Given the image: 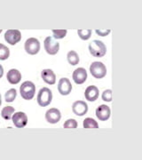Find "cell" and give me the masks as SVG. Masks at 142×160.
Wrapping results in <instances>:
<instances>
[{"label": "cell", "mask_w": 142, "mask_h": 160, "mask_svg": "<svg viewBox=\"0 0 142 160\" xmlns=\"http://www.w3.org/2000/svg\"><path fill=\"white\" fill-rule=\"evenodd\" d=\"M72 110L76 116H85L88 112V105L84 101H76L72 105Z\"/></svg>", "instance_id": "cell-11"}, {"label": "cell", "mask_w": 142, "mask_h": 160, "mask_svg": "<svg viewBox=\"0 0 142 160\" xmlns=\"http://www.w3.org/2000/svg\"><path fill=\"white\" fill-rule=\"evenodd\" d=\"M44 47L46 52L50 55H55L60 50V44L51 37H47L44 41Z\"/></svg>", "instance_id": "cell-6"}, {"label": "cell", "mask_w": 142, "mask_h": 160, "mask_svg": "<svg viewBox=\"0 0 142 160\" xmlns=\"http://www.w3.org/2000/svg\"><path fill=\"white\" fill-rule=\"evenodd\" d=\"M77 34H78L79 38L82 40H88L91 38V29H87V30L78 29V30H77Z\"/></svg>", "instance_id": "cell-23"}, {"label": "cell", "mask_w": 142, "mask_h": 160, "mask_svg": "<svg viewBox=\"0 0 142 160\" xmlns=\"http://www.w3.org/2000/svg\"><path fill=\"white\" fill-rule=\"evenodd\" d=\"M5 40L9 45L14 46L22 40V33L18 29H9L5 33Z\"/></svg>", "instance_id": "cell-7"}, {"label": "cell", "mask_w": 142, "mask_h": 160, "mask_svg": "<svg viewBox=\"0 0 142 160\" xmlns=\"http://www.w3.org/2000/svg\"><path fill=\"white\" fill-rule=\"evenodd\" d=\"M58 91L61 95H68L72 91V85L67 78H61L58 83Z\"/></svg>", "instance_id": "cell-9"}, {"label": "cell", "mask_w": 142, "mask_h": 160, "mask_svg": "<svg viewBox=\"0 0 142 160\" xmlns=\"http://www.w3.org/2000/svg\"><path fill=\"white\" fill-rule=\"evenodd\" d=\"M24 49L30 55L37 54L40 51V42L36 38H29L25 41Z\"/></svg>", "instance_id": "cell-5"}, {"label": "cell", "mask_w": 142, "mask_h": 160, "mask_svg": "<svg viewBox=\"0 0 142 160\" xmlns=\"http://www.w3.org/2000/svg\"><path fill=\"white\" fill-rule=\"evenodd\" d=\"M83 126H84V128H86V129H91V128L97 129V128H99V124L97 123L96 120H94L93 118H87L84 120Z\"/></svg>", "instance_id": "cell-19"}, {"label": "cell", "mask_w": 142, "mask_h": 160, "mask_svg": "<svg viewBox=\"0 0 142 160\" xmlns=\"http://www.w3.org/2000/svg\"><path fill=\"white\" fill-rule=\"evenodd\" d=\"M16 96H17V91L14 88H12L6 92L5 100L6 102H12L15 100Z\"/></svg>", "instance_id": "cell-21"}, {"label": "cell", "mask_w": 142, "mask_h": 160, "mask_svg": "<svg viewBox=\"0 0 142 160\" xmlns=\"http://www.w3.org/2000/svg\"><path fill=\"white\" fill-rule=\"evenodd\" d=\"M6 78L10 84L16 85L18 83H20V81L22 80V73L18 69H12L7 72Z\"/></svg>", "instance_id": "cell-16"}, {"label": "cell", "mask_w": 142, "mask_h": 160, "mask_svg": "<svg viewBox=\"0 0 142 160\" xmlns=\"http://www.w3.org/2000/svg\"><path fill=\"white\" fill-rule=\"evenodd\" d=\"M37 101L38 105L41 106V107L48 106L51 102V101H52V92L47 87L41 88L38 91V93H37Z\"/></svg>", "instance_id": "cell-3"}, {"label": "cell", "mask_w": 142, "mask_h": 160, "mask_svg": "<svg viewBox=\"0 0 142 160\" xmlns=\"http://www.w3.org/2000/svg\"><path fill=\"white\" fill-rule=\"evenodd\" d=\"M20 93L22 99L30 101L34 98L36 94V86L31 81H25L20 87Z\"/></svg>", "instance_id": "cell-2"}, {"label": "cell", "mask_w": 142, "mask_h": 160, "mask_svg": "<svg viewBox=\"0 0 142 160\" xmlns=\"http://www.w3.org/2000/svg\"><path fill=\"white\" fill-rule=\"evenodd\" d=\"M72 78L76 85H82L87 79V72L84 68H78L73 72Z\"/></svg>", "instance_id": "cell-13"}, {"label": "cell", "mask_w": 142, "mask_h": 160, "mask_svg": "<svg viewBox=\"0 0 142 160\" xmlns=\"http://www.w3.org/2000/svg\"><path fill=\"white\" fill-rule=\"evenodd\" d=\"M101 99L104 102H112V91L110 89L105 90L101 94Z\"/></svg>", "instance_id": "cell-25"}, {"label": "cell", "mask_w": 142, "mask_h": 160, "mask_svg": "<svg viewBox=\"0 0 142 160\" xmlns=\"http://www.w3.org/2000/svg\"><path fill=\"white\" fill-rule=\"evenodd\" d=\"M1 104H2V100H1V94H0V106H1Z\"/></svg>", "instance_id": "cell-28"}, {"label": "cell", "mask_w": 142, "mask_h": 160, "mask_svg": "<svg viewBox=\"0 0 142 160\" xmlns=\"http://www.w3.org/2000/svg\"><path fill=\"white\" fill-rule=\"evenodd\" d=\"M12 123L15 127L17 128H23L27 126L28 124V116L25 114L24 112L22 111H18L15 112L12 117Z\"/></svg>", "instance_id": "cell-8"}, {"label": "cell", "mask_w": 142, "mask_h": 160, "mask_svg": "<svg viewBox=\"0 0 142 160\" xmlns=\"http://www.w3.org/2000/svg\"><path fill=\"white\" fill-rule=\"evenodd\" d=\"M3 75H4V68H3L2 65L0 64V78L3 77Z\"/></svg>", "instance_id": "cell-27"}, {"label": "cell", "mask_w": 142, "mask_h": 160, "mask_svg": "<svg viewBox=\"0 0 142 160\" xmlns=\"http://www.w3.org/2000/svg\"><path fill=\"white\" fill-rule=\"evenodd\" d=\"M14 110H15V109L13 107H12V106H6V107H5L4 109H2L1 116H2V118L4 119L10 120L12 119V115L14 113Z\"/></svg>", "instance_id": "cell-18"}, {"label": "cell", "mask_w": 142, "mask_h": 160, "mask_svg": "<svg viewBox=\"0 0 142 160\" xmlns=\"http://www.w3.org/2000/svg\"><path fill=\"white\" fill-rule=\"evenodd\" d=\"M90 73L97 79L103 78L107 75V67L100 62H94L90 66Z\"/></svg>", "instance_id": "cell-4"}, {"label": "cell", "mask_w": 142, "mask_h": 160, "mask_svg": "<svg viewBox=\"0 0 142 160\" xmlns=\"http://www.w3.org/2000/svg\"><path fill=\"white\" fill-rule=\"evenodd\" d=\"M67 59H68V63L72 66H76L79 63V56L78 53L76 51H69L67 54Z\"/></svg>", "instance_id": "cell-17"}, {"label": "cell", "mask_w": 142, "mask_h": 160, "mask_svg": "<svg viewBox=\"0 0 142 160\" xmlns=\"http://www.w3.org/2000/svg\"><path fill=\"white\" fill-rule=\"evenodd\" d=\"M67 33L68 31L66 29H52V37L54 39H62Z\"/></svg>", "instance_id": "cell-22"}, {"label": "cell", "mask_w": 142, "mask_h": 160, "mask_svg": "<svg viewBox=\"0 0 142 160\" xmlns=\"http://www.w3.org/2000/svg\"><path fill=\"white\" fill-rule=\"evenodd\" d=\"M110 115H111L110 108L107 105H105V104L100 105L96 109L97 118L100 119V121H107L108 119H109Z\"/></svg>", "instance_id": "cell-12"}, {"label": "cell", "mask_w": 142, "mask_h": 160, "mask_svg": "<svg viewBox=\"0 0 142 160\" xmlns=\"http://www.w3.org/2000/svg\"><path fill=\"white\" fill-rule=\"evenodd\" d=\"M41 78L48 85H54L56 83V76L50 69H43L41 72Z\"/></svg>", "instance_id": "cell-15"}, {"label": "cell", "mask_w": 142, "mask_h": 160, "mask_svg": "<svg viewBox=\"0 0 142 160\" xmlns=\"http://www.w3.org/2000/svg\"><path fill=\"white\" fill-rule=\"evenodd\" d=\"M10 56V50L9 48L3 44H0V60L6 61Z\"/></svg>", "instance_id": "cell-20"}, {"label": "cell", "mask_w": 142, "mask_h": 160, "mask_svg": "<svg viewBox=\"0 0 142 160\" xmlns=\"http://www.w3.org/2000/svg\"><path fill=\"white\" fill-rule=\"evenodd\" d=\"M89 52L92 56L101 58L107 53V46L100 40H93L89 44Z\"/></svg>", "instance_id": "cell-1"}, {"label": "cell", "mask_w": 142, "mask_h": 160, "mask_svg": "<svg viewBox=\"0 0 142 160\" xmlns=\"http://www.w3.org/2000/svg\"><path fill=\"white\" fill-rule=\"evenodd\" d=\"M63 127L66 128V129H75V128L77 127V122H76V120L70 118V119H68L64 123Z\"/></svg>", "instance_id": "cell-24"}, {"label": "cell", "mask_w": 142, "mask_h": 160, "mask_svg": "<svg viewBox=\"0 0 142 160\" xmlns=\"http://www.w3.org/2000/svg\"><path fill=\"white\" fill-rule=\"evenodd\" d=\"M61 118V111L56 108L48 109L46 113V119L50 124H56Z\"/></svg>", "instance_id": "cell-10"}, {"label": "cell", "mask_w": 142, "mask_h": 160, "mask_svg": "<svg viewBox=\"0 0 142 160\" xmlns=\"http://www.w3.org/2000/svg\"><path fill=\"white\" fill-rule=\"evenodd\" d=\"M100 95V91L98 89V87L95 86H89L85 92V99L88 102H95L97 99L99 98Z\"/></svg>", "instance_id": "cell-14"}, {"label": "cell", "mask_w": 142, "mask_h": 160, "mask_svg": "<svg viewBox=\"0 0 142 160\" xmlns=\"http://www.w3.org/2000/svg\"><path fill=\"white\" fill-rule=\"evenodd\" d=\"M97 35L100 36V37H107L108 34H110L111 30L110 29H107V30H103V29H96L95 30Z\"/></svg>", "instance_id": "cell-26"}]
</instances>
